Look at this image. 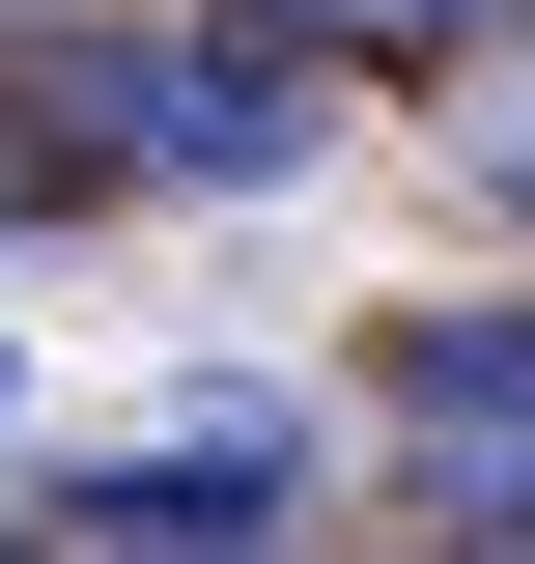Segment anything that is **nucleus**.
I'll use <instances>...</instances> for the list:
<instances>
[{
    "label": "nucleus",
    "mask_w": 535,
    "mask_h": 564,
    "mask_svg": "<svg viewBox=\"0 0 535 564\" xmlns=\"http://www.w3.org/2000/svg\"><path fill=\"white\" fill-rule=\"evenodd\" d=\"M29 113L85 141V198H282L310 170V29L226 0V29H29Z\"/></svg>",
    "instance_id": "1"
},
{
    "label": "nucleus",
    "mask_w": 535,
    "mask_h": 564,
    "mask_svg": "<svg viewBox=\"0 0 535 564\" xmlns=\"http://www.w3.org/2000/svg\"><path fill=\"white\" fill-rule=\"evenodd\" d=\"M282 480H310V423L282 395H198V423H141V452H85L29 536H113V564H226V536H282Z\"/></svg>",
    "instance_id": "2"
},
{
    "label": "nucleus",
    "mask_w": 535,
    "mask_h": 564,
    "mask_svg": "<svg viewBox=\"0 0 535 564\" xmlns=\"http://www.w3.org/2000/svg\"><path fill=\"white\" fill-rule=\"evenodd\" d=\"M395 423H535V311H395Z\"/></svg>",
    "instance_id": "3"
},
{
    "label": "nucleus",
    "mask_w": 535,
    "mask_h": 564,
    "mask_svg": "<svg viewBox=\"0 0 535 564\" xmlns=\"http://www.w3.org/2000/svg\"><path fill=\"white\" fill-rule=\"evenodd\" d=\"M282 29H338V57H507L535 0H282Z\"/></svg>",
    "instance_id": "4"
},
{
    "label": "nucleus",
    "mask_w": 535,
    "mask_h": 564,
    "mask_svg": "<svg viewBox=\"0 0 535 564\" xmlns=\"http://www.w3.org/2000/svg\"><path fill=\"white\" fill-rule=\"evenodd\" d=\"M451 170H479V198L535 226V85H479V113H451Z\"/></svg>",
    "instance_id": "5"
},
{
    "label": "nucleus",
    "mask_w": 535,
    "mask_h": 564,
    "mask_svg": "<svg viewBox=\"0 0 535 564\" xmlns=\"http://www.w3.org/2000/svg\"><path fill=\"white\" fill-rule=\"evenodd\" d=\"M29 198H85V141L29 113V85H0V226H29Z\"/></svg>",
    "instance_id": "6"
},
{
    "label": "nucleus",
    "mask_w": 535,
    "mask_h": 564,
    "mask_svg": "<svg viewBox=\"0 0 535 564\" xmlns=\"http://www.w3.org/2000/svg\"><path fill=\"white\" fill-rule=\"evenodd\" d=\"M29 29H57V0H29Z\"/></svg>",
    "instance_id": "7"
}]
</instances>
